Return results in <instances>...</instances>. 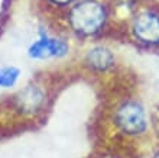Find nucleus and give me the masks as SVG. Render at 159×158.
<instances>
[{"label": "nucleus", "instance_id": "obj_1", "mask_svg": "<svg viewBox=\"0 0 159 158\" xmlns=\"http://www.w3.org/2000/svg\"><path fill=\"white\" fill-rule=\"evenodd\" d=\"M107 12L98 0H80L68 13V23L80 36H93L106 25Z\"/></svg>", "mask_w": 159, "mask_h": 158}, {"label": "nucleus", "instance_id": "obj_2", "mask_svg": "<svg viewBox=\"0 0 159 158\" xmlns=\"http://www.w3.org/2000/svg\"><path fill=\"white\" fill-rule=\"evenodd\" d=\"M133 35L146 44H159V15L153 10L139 13L132 23Z\"/></svg>", "mask_w": 159, "mask_h": 158}, {"label": "nucleus", "instance_id": "obj_3", "mask_svg": "<svg viewBox=\"0 0 159 158\" xmlns=\"http://www.w3.org/2000/svg\"><path fill=\"white\" fill-rule=\"evenodd\" d=\"M116 122L126 133H140L146 126L143 109L138 103H125L116 113Z\"/></svg>", "mask_w": 159, "mask_h": 158}, {"label": "nucleus", "instance_id": "obj_4", "mask_svg": "<svg viewBox=\"0 0 159 158\" xmlns=\"http://www.w3.org/2000/svg\"><path fill=\"white\" fill-rule=\"evenodd\" d=\"M67 52H68L67 42L62 41V39H58V38L48 36V35H41L28 48V55L30 58H36V60L62 57Z\"/></svg>", "mask_w": 159, "mask_h": 158}, {"label": "nucleus", "instance_id": "obj_5", "mask_svg": "<svg viewBox=\"0 0 159 158\" xmlns=\"http://www.w3.org/2000/svg\"><path fill=\"white\" fill-rule=\"evenodd\" d=\"M43 93L35 86H26L23 90L17 93L16 106L19 110L25 113H34L41 109L43 104Z\"/></svg>", "mask_w": 159, "mask_h": 158}, {"label": "nucleus", "instance_id": "obj_6", "mask_svg": "<svg viewBox=\"0 0 159 158\" xmlns=\"http://www.w3.org/2000/svg\"><path fill=\"white\" fill-rule=\"evenodd\" d=\"M85 63L94 70L104 71L113 65L114 58L110 50H107L104 46H94L85 55Z\"/></svg>", "mask_w": 159, "mask_h": 158}, {"label": "nucleus", "instance_id": "obj_7", "mask_svg": "<svg viewBox=\"0 0 159 158\" xmlns=\"http://www.w3.org/2000/svg\"><path fill=\"white\" fill-rule=\"evenodd\" d=\"M20 75V70L17 67L13 65H6L0 68V87L9 89L15 86Z\"/></svg>", "mask_w": 159, "mask_h": 158}, {"label": "nucleus", "instance_id": "obj_8", "mask_svg": "<svg viewBox=\"0 0 159 158\" xmlns=\"http://www.w3.org/2000/svg\"><path fill=\"white\" fill-rule=\"evenodd\" d=\"M49 2L55 6H70L74 0H49Z\"/></svg>", "mask_w": 159, "mask_h": 158}, {"label": "nucleus", "instance_id": "obj_9", "mask_svg": "<svg viewBox=\"0 0 159 158\" xmlns=\"http://www.w3.org/2000/svg\"><path fill=\"white\" fill-rule=\"evenodd\" d=\"M155 158H159V154H158V155H156V157H155Z\"/></svg>", "mask_w": 159, "mask_h": 158}]
</instances>
